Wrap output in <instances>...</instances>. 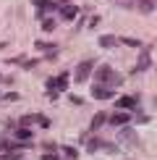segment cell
Returning <instances> with one entry per match:
<instances>
[{"label": "cell", "mask_w": 157, "mask_h": 160, "mask_svg": "<svg viewBox=\"0 0 157 160\" xmlns=\"http://www.w3.org/2000/svg\"><path fill=\"white\" fill-rule=\"evenodd\" d=\"M65 87H68V74H60V76H55V79H47V95L55 100L58 92L65 89Z\"/></svg>", "instance_id": "cell-1"}, {"label": "cell", "mask_w": 157, "mask_h": 160, "mask_svg": "<svg viewBox=\"0 0 157 160\" xmlns=\"http://www.w3.org/2000/svg\"><path fill=\"white\" fill-rule=\"evenodd\" d=\"M92 71H94V61H92V58H89V61H81V63H78V68H76V82L78 84H84V82H87V79H89V74H92Z\"/></svg>", "instance_id": "cell-2"}, {"label": "cell", "mask_w": 157, "mask_h": 160, "mask_svg": "<svg viewBox=\"0 0 157 160\" xmlns=\"http://www.w3.org/2000/svg\"><path fill=\"white\" fill-rule=\"evenodd\" d=\"M113 95H115L113 87H100V84L92 87V97H97V100H110Z\"/></svg>", "instance_id": "cell-3"}, {"label": "cell", "mask_w": 157, "mask_h": 160, "mask_svg": "<svg viewBox=\"0 0 157 160\" xmlns=\"http://www.w3.org/2000/svg\"><path fill=\"white\" fill-rule=\"evenodd\" d=\"M21 123H39V126H45V129H47V126L52 123L47 116H39V113H31V116H24L21 118Z\"/></svg>", "instance_id": "cell-4"}, {"label": "cell", "mask_w": 157, "mask_h": 160, "mask_svg": "<svg viewBox=\"0 0 157 160\" xmlns=\"http://www.w3.org/2000/svg\"><path fill=\"white\" fill-rule=\"evenodd\" d=\"M121 142H126V144H131V147H136L139 137H136V131H131V129H121Z\"/></svg>", "instance_id": "cell-5"}, {"label": "cell", "mask_w": 157, "mask_h": 160, "mask_svg": "<svg viewBox=\"0 0 157 160\" xmlns=\"http://www.w3.org/2000/svg\"><path fill=\"white\" fill-rule=\"evenodd\" d=\"M147 68H149V52L144 50V52H141V58H139V63L134 66V74H139V71H147Z\"/></svg>", "instance_id": "cell-6"}, {"label": "cell", "mask_w": 157, "mask_h": 160, "mask_svg": "<svg viewBox=\"0 0 157 160\" xmlns=\"http://www.w3.org/2000/svg\"><path fill=\"white\" fill-rule=\"evenodd\" d=\"M110 123H115V126L131 123V116H128V113H113V116H110Z\"/></svg>", "instance_id": "cell-7"}, {"label": "cell", "mask_w": 157, "mask_h": 160, "mask_svg": "<svg viewBox=\"0 0 157 160\" xmlns=\"http://www.w3.org/2000/svg\"><path fill=\"white\" fill-rule=\"evenodd\" d=\"M136 102H139V100L128 95V97H121V100H118V108H123V110H128V108H131V110H134V108H136Z\"/></svg>", "instance_id": "cell-8"}, {"label": "cell", "mask_w": 157, "mask_h": 160, "mask_svg": "<svg viewBox=\"0 0 157 160\" xmlns=\"http://www.w3.org/2000/svg\"><path fill=\"white\" fill-rule=\"evenodd\" d=\"M105 121H107V113H97V116L94 118H92V131H97V129H102V126H105Z\"/></svg>", "instance_id": "cell-9"}, {"label": "cell", "mask_w": 157, "mask_h": 160, "mask_svg": "<svg viewBox=\"0 0 157 160\" xmlns=\"http://www.w3.org/2000/svg\"><path fill=\"white\" fill-rule=\"evenodd\" d=\"M107 76H110V66H100V68L94 71V79H97V84H100V82H105Z\"/></svg>", "instance_id": "cell-10"}, {"label": "cell", "mask_w": 157, "mask_h": 160, "mask_svg": "<svg viewBox=\"0 0 157 160\" xmlns=\"http://www.w3.org/2000/svg\"><path fill=\"white\" fill-rule=\"evenodd\" d=\"M76 13H78V8H76V5H63V8H60V16H63V18H68V21L76 16Z\"/></svg>", "instance_id": "cell-11"}, {"label": "cell", "mask_w": 157, "mask_h": 160, "mask_svg": "<svg viewBox=\"0 0 157 160\" xmlns=\"http://www.w3.org/2000/svg\"><path fill=\"white\" fill-rule=\"evenodd\" d=\"M16 137H18V142H29V139H31V131L26 129V126H18V129H16Z\"/></svg>", "instance_id": "cell-12"}, {"label": "cell", "mask_w": 157, "mask_h": 160, "mask_svg": "<svg viewBox=\"0 0 157 160\" xmlns=\"http://www.w3.org/2000/svg\"><path fill=\"white\" fill-rule=\"evenodd\" d=\"M136 5H139V11H141V13H152V8H155V0H139Z\"/></svg>", "instance_id": "cell-13"}, {"label": "cell", "mask_w": 157, "mask_h": 160, "mask_svg": "<svg viewBox=\"0 0 157 160\" xmlns=\"http://www.w3.org/2000/svg\"><path fill=\"white\" fill-rule=\"evenodd\" d=\"M105 84H110V87H113V89H115V87H121L123 82H121V76H118V74H115V71H110V76H107V79H105Z\"/></svg>", "instance_id": "cell-14"}, {"label": "cell", "mask_w": 157, "mask_h": 160, "mask_svg": "<svg viewBox=\"0 0 157 160\" xmlns=\"http://www.w3.org/2000/svg\"><path fill=\"white\" fill-rule=\"evenodd\" d=\"M115 42H118V37H113V34H105V37H100V45H102V48H113Z\"/></svg>", "instance_id": "cell-15"}, {"label": "cell", "mask_w": 157, "mask_h": 160, "mask_svg": "<svg viewBox=\"0 0 157 160\" xmlns=\"http://www.w3.org/2000/svg\"><path fill=\"white\" fill-rule=\"evenodd\" d=\"M121 42L123 45H128V48H141V42L136 37H121Z\"/></svg>", "instance_id": "cell-16"}, {"label": "cell", "mask_w": 157, "mask_h": 160, "mask_svg": "<svg viewBox=\"0 0 157 160\" xmlns=\"http://www.w3.org/2000/svg\"><path fill=\"white\" fill-rule=\"evenodd\" d=\"M100 144H102L100 139H89V142H87V150H89V152H97V150H100Z\"/></svg>", "instance_id": "cell-17"}, {"label": "cell", "mask_w": 157, "mask_h": 160, "mask_svg": "<svg viewBox=\"0 0 157 160\" xmlns=\"http://www.w3.org/2000/svg\"><path fill=\"white\" fill-rule=\"evenodd\" d=\"M42 29H45V32H52V29H55V21H52V18H47V21H42Z\"/></svg>", "instance_id": "cell-18"}, {"label": "cell", "mask_w": 157, "mask_h": 160, "mask_svg": "<svg viewBox=\"0 0 157 160\" xmlns=\"http://www.w3.org/2000/svg\"><path fill=\"white\" fill-rule=\"evenodd\" d=\"M65 158L74 160V158H76V150H74V147H65Z\"/></svg>", "instance_id": "cell-19"}, {"label": "cell", "mask_w": 157, "mask_h": 160, "mask_svg": "<svg viewBox=\"0 0 157 160\" xmlns=\"http://www.w3.org/2000/svg\"><path fill=\"white\" fill-rule=\"evenodd\" d=\"M37 50H52L50 42H37Z\"/></svg>", "instance_id": "cell-20"}, {"label": "cell", "mask_w": 157, "mask_h": 160, "mask_svg": "<svg viewBox=\"0 0 157 160\" xmlns=\"http://www.w3.org/2000/svg\"><path fill=\"white\" fill-rule=\"evenodd\" d=\"M68 100H71V102H74V105H81V102H84V100H81V97H76V95H71Z\"/></svg>", "instance_id": "cell-21"}, {"label": "cell", "mask_w": 157, "mask_h": 160, "mask_svg": "<svg viewBox=\"0 0 157 160\" xmlns=\"http://www.w3.org/2000/svg\"><path fill=\"white\" fill-rule=\"evenodd\" d=\"M45 152H55V144H52V142H45Z\"/></svg>", "instance_id": "cell-22"}, {"label": "cell", "mask_w": 157, "mask_h": 160, "mask_svg": "<svg viewBox=\"0 0 157 160\" xmlns=\"http://www.w3.org/2000/svg\"><path fill=\"white\" fill-rule=\"evenodd\" d=\"M42 160H58V158L52 155V152H45V158H42Z\"/></svg>", "instance_id": "cell-23"}, {"label": "cell", "mask_w": 157, "mask_h": 160, "mask_svg": "<svg viewBox=\"0 0 157 160\" xmlns=\"http://www.w3.org/2000/svg\"><path fill=\"white\" fill-rule=\"evenodd\" d=\"M31 3H34V5H37V8H42V5H45V3H47V0H31Z\"/></svg>", "instance_id": "cell-24"}, {"label": "cell", "mask_w": 157, "mask_h": 160, "mask_svg": "<svg viewBox=\"0 0 157 160\" xmlns=\"http://www.w3.org/2000/svg\"><path fill=\"white\" fill-rule=\"evenodd\" d=\"M0 160H5V155H3V158H0Z\"/></svg>", "instance_id": "cell-25"}]
</instances>
